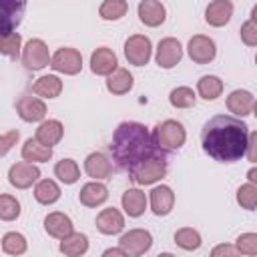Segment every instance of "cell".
I'll return each instance as SVG.
<instances>
[{
	"label": "cell",
	"mask_w": 257,
	"mask_h": 257,
	"mask_svg": "<svg viewBox=\"0 0 257 257\" xmlns=\"http://www.w3.org/2000/svg\"><path fill=\"white\" fill-rule=\"evenodd\" d=\"M249 126L231 114H215L201 128L203 151L219 163H235L247 153Z\"/></svg>",
	"instance_id": "obj_1"
},
{
	"label": "cell",
	"mask_w": 257,
	"mask_h": 257,
	"mask_svg": "<svg viewBox=\"0 0 257 257\" xmlns=\"http://www.w3.org/2000/svg\"><path fill=\"white\" fill-rule=\"evenodd\" d=\"M159 151V147L153 141V135L143 122L137 120H124L114 128L112 143H110V153L112 159L116 161L118 169L122 171H133L141 161L149 159Z\"/></svg>",
	"instance_id": "obj_2"
},
{
	"label": "cell",
	"mask_w": 257,
	"mask_h": 257,
	"mask_svg": "<svg viewBox=\"0 0 257 257\" xmlns=\"http://www.w3.org/2000/svg\"><path fill=\"white\" fill-rule=\"evenodd\" d=\"M153 141L159 151H179L187 141V131L179 120L167 118L153 128Z\"/></svg>",
	"instance_id": "obj_3"
},
{
	"label": "cell",
	"mask_w": 257,
	"mask_h": 257,
	"mask_svg": "<svg viewBox=\"0 0 257 257\" xmlns=\"http://www.w3.org/2000/svg\"><path fill=\"white\" fill-rule=\"evenodd\" d=\"M167 175V159L153 155L145 161H141L133 171H131V179L137 185H153L157 181H161Z\"/></svg>",
	"instance_id": "obj_4"
},
{
	"label": "cell",
	"mask_w": 257,
	"mask_h": 257,
	"mask_svg": "<svg viewBox=\"0 0 257 257\" xmlns=\"http://www.w3.org/2000/svg\"><path fill=\"white\" fill-rule=\"evenodd\" d=\"M20 58H22L24 68H26V70H32V72L42 70V68L48 66L50 60H52V56H50V52H48V46H46L44 40H40V38H30V40L24 44Z\"/></svg>",
	"instance_id": "obj_5"
},
{
	"label": "cell",
	"mask_w": 257,
	"mask_h": 257,
	"mask_svg": "<svg viewBox=\"0 0 257 257\" xmlns=\"http://www.w3.org/2000/svg\"><path fill=\"white\" fill-rule=\"evenodd\" d=\"M153 54V44L151 38L145 34H133L126 38L124 42V58L128 60V64L135 66H145L151 60Z\"/></svg>",
	"instance_id": "obj_6"
},
{
	"label": "cell",
	"mask_w": 257,
	"mask_h": 257,
	"mask_svg": "<svg viewBox=\"0 0 257 257\" xmlns=\"http://www.w3.org/2000/svg\"><path fill=\"white\" fill-rule=\"evenodd\" d=\"M50 68L56 70V72H62V74H78L82 70V56L76 48H58L54 54H52V60H50Z\"/></svg>",
	"instance_id": "obj_7"
},
{
	"label": "cell",
	"mask_w": 257,
	"mask_h": 257,
	"mask_svg": "<svg viewBox=\"0 0 257 257\" xmlns=\"http://www.w3.org/2000/svg\"><path fill=\"white\" fill-rule=\"evenodd\" d=\"M187 52L195 64H209L217 56V46H215L213 38H209L205 34H195L187 44Z\"/></svg>",
	"instance_id": "obj_8"
},
{
	"label": "cell",
	"mask_w": 257,
	"mask_h": 257,
	"mask_svg": "<svg viewBox=\"0 0 257 257\" xmlns=\"http://www.w3.org/2000/svg\"><path fill=\"white\" fill-rule=\"evenodd\" d=\"M38 179H40V169H38L34 163L20 161V163H14V165L8 169V181H10V185L16 187V189H28V187H32Z\"/></svg>",
	"instance_id": "obj_9"
},
{
	"label": "cell",
	"mask_w": 257,
	"mask_h": 257,
	"mask_svg": "<svg viewBox=\"0 0 257 257\" xmlns=\"http://www.w3.org/2000/svg\"><path fill=\"white\" fill-rule=\"evenodd\" d=\"M16 112L24 122H40L46 116V104L38 96L22 94L16 100Z\"/></svg>",
	"instance_id": "obj_10"
},
{
	"label": "cell",
	"mask_w": 257,
	"mask_h": 257,
	"mask_svg": "<svg viewBox=\"0 0 257 257\" xmlns=\"http://www.w3.org/2000/svg\"><path fill=\"white\" fill-rule=\"evenodd\" d=\"M155 58H157V64L161 68H173V66H177L181 62V58H183V46H181V42L177 38H173V36L163 38L159 42V46H157V56Z\"/></svg>",
	"instance_id": "obj_11"
},
{
	"label": "cell",
	"mask_w": 257,
	"mask_h": 257,
	"mask_svg": "<svg viewBox=\"0 0 257 257\" xmlns=\"http://www.w3.org/2000/svg\"><path fill=\"white\" fill-rule=\"evenodd\" d=\"M118 243L128 251V255H145L153 247V235L147 229H131L118 239Z\"/></svg>",
	"instance_id": "obj_12"
},
{
	"label": "cell",
	"mask_w": 257,
	"mask_h": 257,
	"mask_svg": "<svg viewBox=\"0 0 257 257\" xmlns=\"http://www.w3.org/2000/svg\"><path fill=\"white\" fill-rule=\"evenodd\" d=\"M2 2V36L12 34L22 22L26 0H0Z\"/></svg>",
	"instance_id": "obj_13"
},
{
	"label": "cell",
	"mask_w": 257,
	"mask_h": 257,
	"mask_svg": "<svg viewBox=\"0 0 257 257\" xmlns=\"http://www.w3.org/2000/svg\"><path fill=\"white\" fill-rule=\"evenodd\" d=\"M137 12H139V20L151 28L161 26L167 18V10L159 0H141Z\"/></svg>",
	"instance_id": "obj_14"
},
{
	"label": "cell",
	"mask_w": 257,
	"mask_h": 257,
	"mask_svg": "<svg viewBox=\"0 0 257 257\" xmlns=\"http://www.w3.org/2000/svg\"><path fill=\"white\" fill-rule=\"evenodd\" d=\"M116 64H118L116 54L106 46H100L90 54V70L98 76H108L118 68Z\"/></svg>",
	"instance_id": "obj_15"
},
{
	"label": "cell",
	"mask_w": 257,
	"mask_h": 257,
	"mask_svg": "<svg viewBox=\"0 0 257 257\" xmlns=\"http://www.w3.org/2000/svg\"><path fill=\"white\" fill-rule=\"evenodd\" d=\"M149 201H151V211L157 215V217H165L173 211V205H175V193L171 187L167 185H159L151 191L149 195Z\"/></svg>",
	"instance_id": "obj_16"
},
{
	"label": "cell",
	"mask_w": 257,
	"mask_h": 257,
	"mask_svg": "<svg viewBox=\"0 0 257 257\" xmlns=\"http://www.w3.org/2000/svg\"><path fill=\"white\" fill-rule=\"evenodd\" d=\"M233 16V2L231 0H213L205 8V22L209 26L221 28L225 26Z\"/></svg>",
	"instance_id": "obj_17"
},
{
	"label": "cell",
	"mask_w": 257,
	"mask_h": 257,
	"mask_svg": "<svg viewBox=\"0 0 257 257\" xmlns=\"http://www.w3.org/2000/svg\"><path fill=\"white\" fill-rule=\"evenodd\" d=\"M44 231L54 239H64L70 233H74V227H72V221L68 215L54 211V213H48L44 217Z\"/></svg>",
	"instance_id": "obj_18"
},
{
	"label": "cell",
	"mask_w": 257,
	"mask_h": 257,
	"mask_svg": "<svg viewBox=\"0 0 257 257\" xmlns=\"http://www.w3.org/2000/svg\"><path fill=\"white\" fill-rule=\"evenodd\" d=\"M96 229L102 233V235H116L124 229V217L118 209L114 207H108V209H102L96 217Z\"/></svg>",
	"instance_id": "obj_19"
},
{
	"label": "cell",
	"mask_w": 257,
	"mask_h": 257,
	"mask_svg": "<svg viewBox=\"0 0 257 257\" xmlns=\"http://www.w3.org/2000/svg\"><path fill=\"white\" fill-rule=\"evenodd\" d=\"M253 104H255V96L245 90V88H237L227 96V108L229 112H233L235 116H247L253 112Z\"/></svg>",
	"instance_id": "obj_20"
},
{
	"label": "cell",
	"mask_w": 257,
	"mask_h": 257,
	"mask_svg": "<svg viewBox=\"0 0 257 257\" xmlns=\"http://www.w3.org/2000/svg\"><path fill=\"white\" fill-rule=\"evenodd\" d=\"M84 171L90 179L94 181H102V179H110L112 175V165L106 159V155L102 153H90L84 159Z\"/></svg>",
	"instance_id": "obj_21"
},
{
	"label": "cell",
	"mask_w": 257,
	"mask_h": 257,
	"mask_svg": "<svg viewBox=\"0 0 257 257\" xmlns=\"http://www.w3.org/2000/svg\"><path fill=\"white\" fill-rule=\"evenodd\" d=\"M106 199H108V189H106L102 183H98V181H90V183L82 185V189H80V193H78L80 205L90 207V209L102 205Z\"/></svg>",
	"instance_id": "obj_22"
},
{
	"label": "cell",
	"mask_w": 257,
	"mask_h": 257,
	"mask_svg": "<svg viewBox=\"0 0 257 257\" xmlns=\"http://www.w3.org/2000/svg\"><path fill=\"white\" fill-rule=\"evenodd\" d=\"M62 135H64L62 122L56 120V118H48V120H42V122L38 124L34 137H36L40 143H44V145H48V147H54V145H58V143L62 141Z\"/></svg>",
	"instance_id": "obj_23"
},
{
	"label": "cell",
	"mask_w": 257,
	"mask_h": 257,
	"mask_svg": "<svg viewBox=\"0 0 257 257\" xmlns=\"http://www.w3.org/2000/svg\"><path fill=\"white\" fill-rule=\"evenodd\" d=\"M120 203L128 217H141L147 209V195L141 189H126L120 197Z\"/></svg>",
	"instance_id": "obj_24"
},
{
	"label": "cell",
	"mask_w": 257,
	"mask_h": 257,
	"mask_svg": "<svg viewBox=\"0 0 257 257\" xmlns=\"http://www.w3.org/2000/svg\"><path fill=\"white\" fill-rule=\"evenodd\" d=\"M22 159L28 163H46L48 159H52V147L40 143L36 137L28 139L22 145Z\"/></svg>",
	"instance_id": "obj_25"
},
{
	"label": "cell",
	"mask_w": 257,
	"mask_h": 257,
	"mask_svg": "<svg viewBox=\"0 0 257 257\" xmlns=\"http://www.w3.org/2000/svg\"><path fill=\"white\" fill-rule=\"evenodd\" d=\"M133 84H135V78L126 68H116L114 72H110L106 76V90L116 96L126 94L133 88Z\"/></svg>",
	"instance_id": "obj_26"
},
{
	"label": "cell",
	"mask_w": 257,
	"mask_h": 257,
	"mask_svg": "<svg viewBox=\"0 0 257 257\" xmlns=\"http://www.w3.org/2000/svg\"><path fill=\"white\" fill-rule=\"evenodd\" d=\"M32 92L36 96H42V98H56L62 92V80L54 74H44V76L34 80Z\"/></svg>",
	"instance_id": "obj_27"
},
{
	"label": "cell",
	"mask_w": 257,
	"mask_h": 257,
	"mask_svg": "<svg viewBox=\"0 0 257 257\" xmlns=\"http://www.w3.org/2000/svg\"><path fill=\"white\" fill-rule=\"evenodd\" d=\"M197 92L205 100H217L223 94V80L215 74H205L197 82Z\"/></svg>",
	"instance_id": "obj_28"
},
{
	"label": "cell",
	"mask_w": 257,
	"mask_h": 257,
	"mask_svg": "<svg viewBox=\"0 0 257 257\" xmlns=\"http://www.w3.org/2000/svg\"><path fill=\"white\" fill-rule=\"evenodd\" d=\"M34 199L40 205H52L60 199V187L52 179H40L34 187Z\"/></svg>",
	"instance_id": "obj_29"
},
{
	"label": "cell",
	"mask_w": 257,
	"mask_h": 257,
	"mask_svg": "<svg viewBox=\"0 0 257 257\" xmlns=\"http://www.w3.org/2000/svg\"><path fill=\"white\" fill-rule=\"evenodd\" d=\"M88 251V239L82 233H70L68 237L60 239V253L68 257H78Z\"/></svg>",
	"instance_id": "obj_30"
},
{
	"label": "cell",
	"mask_w": 257,
	"mask_h": 257,
	"mask_svg": "<svg viewBox=\"0 0 257 257\" xmlns=\"http://www.w3.org/2000/svg\"><path fill=\"white\" fill-rule=\"evenodd\" d=\"M54 177L64 183V185H74L80 179V169L76 165V161L72 159H62L54 165Z\"/></svg>",
	"instance_id": "obj_31"
},
{
	"label": "cell",
	"mask_w": 257,
	"mask_h": 257,
	"mask_svg": "<svg viewBox=\"0 0 257 257\" xmlns=\"http://www.w3.org/2000/svg\"><path fill=\"white\" fill-rule=\"evenodd\" d=\"M169 102H171L175 108H191V106H195V102H197V94H195V90L189 88V86H177V88L171 90Z\"/></svg>",
	"instance_id": "obj_32"
},
{
	"label": "cell",
	"mask_w": 257,
	"mask_h": 257,
	"mask_svg": "<svg viewBox=\"0 0 257 257\" xmlns=\"http://www.w3.org/2000/svg\"><path fill=\"white\" fill-rule=\"evenodd\" d=\"M175 243L185 251H195V249L201 247L203 241H201L199 231H195L193 227H183L175 233Z\"/></svg>",
	"instance_id": "obj_33"
},
{
	"label": "cell",
	"mask_w": 257,
	"mask_h": 257,
	"mask_svg": "<svg viewBox=\"0 0 257 257\" xmlns=\"http://www.w3.org/2000/svg\"><path fill=\"white\" fill-rule=\"evenodd\" d=\"M128 10L126 0H104L98 8L102 20H120Z\"/></svg>",
	"instance_id": "obj_34"
},
{
	"label": "cell",
	"mask_w": 257,
	"mask_h": 257,
	"mask_svg": "<svg viewBox=\"0 0 257 257\" xmlns=\"http://www.w3.org/2000/svg\"><path fill=\"white\" fill-rule=\"evenodd\" d=\"M26 239L22 233H16V231H10L2 237V251L6 255H22L26 253Z\"/></svg>",
	"instance_id": "obj_35"
},
{
	"label": "cell",
	"mask_w": 257,
	"mask_h": 257,
	"mask_svg": "<svg viewBox=\"0 0 257 257\" xmlns=\"http://www.w3.org/2000/svg\"><path fill=\"white\" fill-rule=\"evenodd\" d=\"M237 203L245 211H253L257 207V185L245 183L237 189Z\"/></svg>",
	"instance_id": "obj_36"
},
{
	"label": "cell",
	"mask_w": 257,
	"mask_h": 257,
	"mask_svg": "<svg viewBox=\"0 0 257 257\" xmlns=\"http://www.w3.org/2000/svg\"><path fill=\"white\" fill-rule=\"evenodd\" d=\"M20 215V203L16 197L4 193L0 195V219L2 221H14Z\"/></svg>",
	"instance_id": "obj_37"
},
{
	"label": "cell",
	"mask_w": 257,
	"mask_h": 257,
	"mask_svg": "<svg viewBox=\"0 0 257 257\" xmlns=\"http://www.w3.org/2000/svg\"><path fill=\"white\" fill-rule=\"evenodd\" d=\"M20 48H22V36L18 32H12V34H6L2 36V42H0V52L12 60L18 58L20 54Z\"/></svg>",
	"instance_id": "obj_38"
},
{
	"label": "cell",
	"mask_w": 257,
	"mask_h": 257,
	"mask_svg": "<svg viewBox=\"0 0 257 257\" xmlns=\"http://www.w3.org/2000/svg\"><path fill=\"white\" fill-rule=\"evenodd\" d=\"M235 247L241 255H257V233H243L237 237Z\"/></svg>",
	"instance_id": "obj_39"
},
{
	"label": "cell",
	"mask_w": 257,
	"mask_h": 257,
	"mask_svg": "<svg viewBox=\"0 0 257 257\" xmlns=\"http://www.w3.org/2000/svg\"><path fill=\"white\" fill-rule=\"evenodd\" d=\"M239 34H241L243 44H247V46H257V24H255L253 20L243 22Z\"/></svg>",
	"instance_id": "obj_40"
},
{
	"label": "cell",
	"mask_w": 257,
	"mask_h": 257,
	"mask_svg": "<svg viewBox=\"0 0 257 257\" xmlns=\"http://www.w3.org/2000/svg\"><path fill=\"white\" fill-rule=\"evenodd\" d=\"M18 137H20L18 131H8V133H4V135H2V151H0V153L6 155V153L12 149V145H16Z\"/></svg>",
	"instance_id": "obj_41"
},
{
	"label": "cell",
	"mask_w": 257,
	"mask_h": 257,
	"mask_svg": "<svg viewBox=\"0 0 257 257\" xmlns=\"http://www.w3.org/2000/svg\"><path fill=\"white\" fill-rule=\"evenodd\" d=\"M247 159L251 163H257V131L249 133V143H247Z\"/></svg>",
	"instance_id": "obj_42"
},
{
	"label": "cell",
	"mask_w": 257,
	"mask_h": 257,
	"mask_svg": "<svg viewBox=\"0 0 257 257\" xmlns=\"http://www.w3.org/2000/svg\"><path fill=\"white\" fill-rule=\"evenodd\" d=\"M239 251H237V247H233V245H217L213 251H211V255L213 257H219V255H229V257H233V255H237Z\"/></svg>",
	"instance_id": "obj_43"
},
{
	"label": "cell",
	"mask_w": 257,
	"mask_h": 257,
	"mask_svg": "<svg viewBox=\"0 0 257 257\" xmlns=\"http://www.w3.org/2000/svg\"><path fill=\"white\" fill-rule=\"evenodd\" d=\"M108 255H128V251H126L124 247H116V249H106V251H104V257H108Z\"/></svg>",
	"instance_id": "obj_44"
},
{
	"label": "cell",
	"mask_w": 257,
	"mask_h": 257,
	"mask_svg": "<svg viewBox=\"0 0 257 257\" xmlns=\"http://www.w3.org/2000/svg\"><path fill=\"white\" fill-rule=\"evenodd\" d=\"M247 181L253 183V185H257V167H251V169L247 171Z\"/></svg>",
	"instance_id": "obj_45"
},
{
	"label": "cell",
	"mask_w": 257,
	"mask_h": 257,
	"mask_svg": "<svg viewBox=\"0 0 257 257\" xmlns=\"http://www.w3.org/2000/svg\"><path fill=\"white\" fill-rule=\"evenodd\" d=\"M251 20H253V22L257 24V4H255V6L251 8Z\"/></svg>",
	"instance_id": "obj_46"
},
{
	"label": "cell",
	"mask_w": 257,
	"mask_h": 257,
	"mask_svg": "<svg viewBox=\"0 0 257 257\" xmlns=\"http://www.w3.org/2000/svg\"><path fill=\"white\" fill-rule=\"evenodd\" d=\"M253 114H255V118H257V100H255V104H253Z\"/></svg>",
	"instance_id": "obj_47"
},
{
	"label": "cell",
	"mask_w": 257,
	"mask_h": 257,
	"mask_svg": "<svg viewBox=\"0 0 257 257\" xmlns=\"http://www.w3.org/2000/svg\"><path fill=\"white\" fill-rule=\"evenodd\" d=\"M255 64H257V56H255Z\"/></svg>",
	"instance_id": "obj_48"
}]
</instances>
